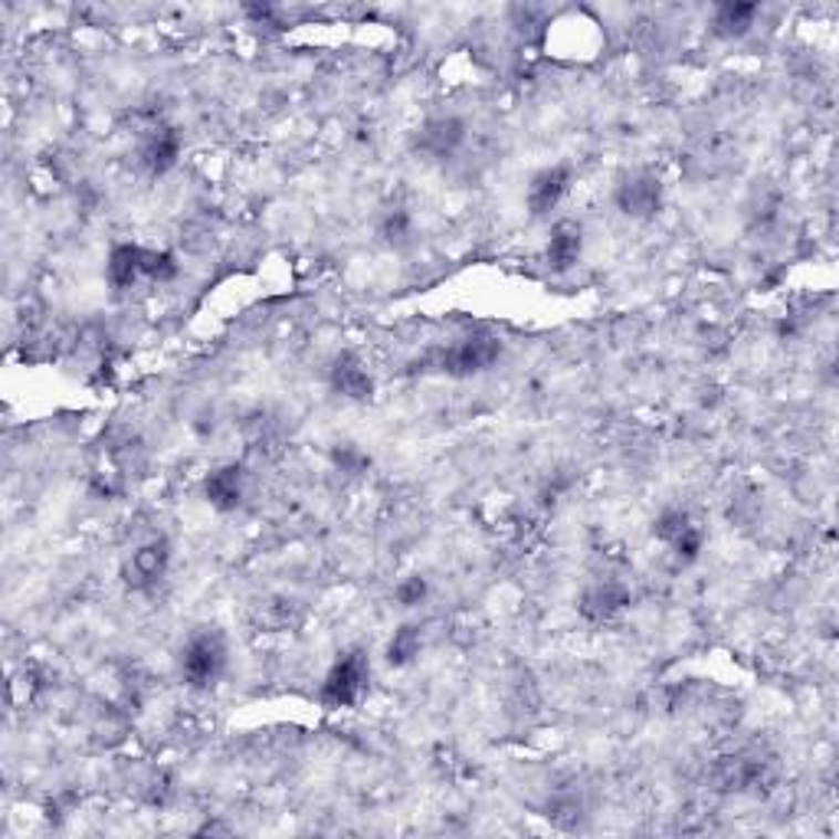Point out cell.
Wrapping results in <instances>:
<instances>
[{"mask_svg": "<svg viewBox=\"0 0 839 839\" xmlns=\"http://www.w3.org/2000/svg\"><path fill=\"white\" fill-rule=\"evenodd\" d=\"M626 607H630V588L620 581H600L581 597V617L590 623H610Z\"/></svg>", "mask_w": 839, "mask_h": 839, "instance_id": "9c48e42d", "label": "cell"}, {"mask_svg": "<svg viewBox=\"0 0 839 839\" xmlns=\"http://www.w3.org/2000/svg\"><path fill=\"white\" fill-rule=\"evenodd\" d=\"M426 593H429V584H426V578H419V574L404 578V581L394 588V597H397L401 607H419V603L426 600Z\"/></svg>", "mask_w": 839, "mask_h": 839, "instance_id": "603a6c76", "label": "cell"}, {"mask_svg": "<svg viewBox=\"0 0 839 839\" xmlns=\"http://www.w3.org/2000/svg\"><path fill=\"white\" fill-rule=\"evenodd\" d=\"M613 200H617L620 214H626L633 220H650L663 207V184L656 174H633L617 187Z\"/></svg>", "mask_w": 839, "mask_h": 839, "instance_id": "8992f818", "label": "cell"}, {"mask_svg": "<svg viewBox=\"0 0 839 839\" xmlns=\"http://www.w3.org/2000/svg\"><path fill=\"white\" fill-rule=\"evenodd\" d=\"M227 670V643L217 630L194 633L180 650V675L194 688H210Z\"/></svg>", "mask_w": 839, "mask_h": 839, "instance_id": "6da1fadb", "label": "cell"}, {"mask_svg": "<svg viewBox=\"0 0 839 839\" xmlns=\"http://www.w3.org/2000/svg\"><path fill=\"white\" fill-rule=\"evenodd\" d=\"M555 827H574L581 820V804L578 800H555L545 814Z\"/></svg>", "mask_w": 839, "mask_h": 839, "instance_id": "cb8c5ba5", "label": "cell"}, {"mask_svg": "<svg viewBox=\"0 0 839 839\" xmlns=\"http://www.w3.org/2000/svg\"><path fill=\"white\" fill-rule=\"evenodd\" d=\"M757 17V3H748V0H728V3H718L715 7V33L722 37H742L752 30Z\"/></svg>", "mask_w": 839, "mask_h": 839, "instance_id": "9a60e30c", "label": "cell"}, {"mask_svg": "<svg viewBox=\"0 0 839 839\" xmlns=\"http://www.w3.org/2000/svg\"><path fill=\"white\" fill-rule=\"evenodd\" d=\"M695 521H692V515L688 511H682V508H663L660 515H656V521H653V538H660L663 545H672L682 531H688Z\"/></svg>", "mask_w": 839, "mask_h": 839, "instance_id": "ac0fdd59", "label": "cell"}, {"mask_svg": "<svg viewBox=\"0 0 839 839\" xmlns=\"http://www.w3.org/2000/svg\"><path fill=\"white\" fill-rule=\"evenodd\" d=\"M177 158H180V138H177L174 128H168V125L145 128L142 148H138L142 168L148 170V174H155V177H162V174H168L177 165Z\"/></svg>", "mask_w": 839, "mask_h": 839, "instance_id": "ba28073f", "label": "cell"}, {"mask_svg": "<svg viewBox=\"0 0 839 839\" xmlns=\"http://www.w3.org/2000/svg\"><path fill=\"white\" fill-rule=\"evenodd\" d=\"M367 679H371V666H367V656L361 650L341 653L335 666L325 675V682H322L319 698H322L325 708H351L364 695Z\"/></svg>", "mask_w": 839, "mask_h": 839, "instance_id": "7a4b0ae2", "label": "cell"}, {"mask_svg": "<svg viewBox=\"0 0 839 839\" xmlns=\"http://www.w3.org/2000/svg\"><path fill=\"white\" fill-rule=\"evenodd\" d=\"M571 190V170L555 165V168L538 170L528 184V210L531 217H548Z\"/></svg>", "mask_w": 839, "mask_h": 839, "instance_id": "52a82bcc", "label": "cell"}, {"mask_svg": "<svg viewBox=\"0 0 839 839\" xmlns=\"http://www.w3.org/2000/svg\"><path fill=\"white\" fill-rule=\"evenodd\" d=\"M168 564H170V548L165 538H155V541H148V545H142L135 555H132V561H128V581L135 584V588H152V584H158L165 574H168Z\"/></svg>", "mask_w": 839, "mask_h": 839, "instance_id": "7c38bea8", "label": "cell"}, {"mask_svg": "<svg viewBox=\"0 0 839 839\" xmlns=\"http://www.w3.org/2000/svg\"><path fill=\"white\" fill-rule=\"evenodd\" d=\"M142 276L152 282H170L177 276V259L168 250H142Z\"/></svg>", "mask_w": 839, "mask_h": 839, "instance_id": "d6986e66", "label": "cell"}, {"mask_svg": "<svg viewBox=\"0 0 839 839\" xmlns=\"http://www.w3.org/2000/svg\"><path fill=\"white\" fill-rule=\"evenodd\" d=\"M244 489H247V473L237 463L220 466L204 479V496L217 511H234L237 505L244 503Z\"/></svg>", "mask_w": 839, "mask_h": 839, "instance_id": "8fae6325", "label": "cell"}, {"mask_svg": "<svg viewBox=\"0 0 839 839\" xmlns=\"http://www.w3.org/2000/svg\"><path fill=\"white\" fill-rule=\"evenodd\" d=\"M503 358V344L489 335H473L433 358V367L449 377H476L486 374Z\"/></svg>", "mask_w": 839, "mask_h": 839, "instance_id": "3957f363", "label": "cell"}, {"mask_svg": "<svg viewBox=\"0 0 839 839\" xmlns=\"http://www.w3.org/2000/svg\"><path fill=\"white\" fill-rule=\"evenodd\" d=\"M419 650H423V633H419L417 623H404V626H397L394 630V636L387 640V663L391 666H411L414 660L419 656Z\"/></svg>", "mask_w": 839, "mask_h": 839, "instance_id": "2e32d148", "label": "cell"}, {"mask_svg": "<svg viewBox=\"0 0 839 839\" xmlns=\"http://www.w3.org/2000/svg\"><path fill=\"white\" fill-rule=\"evenodd\" d=\"M702 541H705V535H702V528L698 525H692L688 531H682L675 541L670 545V551L682 561V564H688V561H695L698 555H702Z\"/></svg>", "mask_w": 839, "mask_h": 839, "instance_id": "7402d4cb", "label": "cell"}, {"mask_svg": "<svg viewBox=\"0 0 839 839\" xmlns=\"http://www.w3.org/2000/svg\"><path fill=\"white\" fill-rule=\"evenodd\" d=\"M329 384L344 401H367L374 394V381L354 354H338L329 367Z\"/></svg>", "mask_w": 839, "mask_h": 839, "instance_id": "30bf717a", "label": "cell"}, {"mask_svg": "<svg viewBox=\"0 0 839 839\" xmlns=\"http://www.w3.org/2000/svg\"><path fill=\"white\" fill-rule=\"evenodd\" d=\"M708 780L718 794H745L767 784V760L757 755L718 757L708 770Z\"/></svg>", "mask_w": 839, "mask_h": 839, "instance_id": "277c9868", "label": "cell"}, {"mask_svg": "<svg viewBox=\"0 0 839 839\" xmlns=\"http://www.w3.org/2000/svg\"><path fill=\"white\" fill-rule=\"evenodd\" d=\"M296 620H299V613H296V603H292V600H272V603H266L262 613H259V623H262L266 630H289Z\"/></svg>", "mask_w": 839, "mask_h": 839, "instance_id": "44dd1931", "label": "cell"}, {"mask_svg": "<svg viewBox=\"0 0 839 839\" xmlns=\"http://www.w3.org/2000/svg\"><path fill=\"white\" fill-rule=\"evenodd\" d=\"M411 234H414V220H411L407 210H391V214L381 220V237H384V244H391V247H404V244L411 240Z\"/></svg>", "mask_w": 839, "mask_h": 839, "instance_id": "ffe728a7", "label": "cell"}, {"mask_svg": "<svg viewBox=\"0 0 839 839\" xmlns=\"http://www.w3.org/2000/svg\"><path fill=\"white\" fill-rule=\"evenodd\" d=\"M329 459H332V466H335L338 473H344V476H361V473L371 469V456L361 446H354V443H338V446H332Z\"/></svg>", "mask_w": 839, "mask_h": 839, "instance_id": "e0dca14e", "label": "cell"}, {"mask_svg": "<svg viewBox=\"0 0 839 839\" xmlns=\"http://www.w3.org/2000/svg\"><path fill=\"white\" fill-rule=\"evenodd\" d=\"M584 252V230L574 224V220H561L551 237H548V250H545V259L555 272H568Z\"/></svg>", "mask_w": 839, "mask_h": 839, "instance_id": "4fadbf2b", "label": "cell"}, {"mask_svg": "<svg viewBox=\"0 0 839 839\" xmlns=\"http://www.w3.org/2000/svg\"><path fill=\"white\" fill-rule=\"evenodd\" d=\"M105 279L118 292L132 289L142 279V247H132V244L112 247L108 259H105Z\"/></svg>", "mask_w": 839, "mask_h": 839, "instance_id": "5bb4252c", "label": "cell"}, {"mask_svg": "<svg viewBox=\"0 0 839 839\" xmlns=\"http://www.w3.org/2000/svg\"><path fill=\"white\" fill-rule=\"evenodd\" d=\"M463 142H466L463 118L439 115V118H429V122L419 125L414 148H417L423 158H429V162H446V158H453L463 148Z\"/></svg>", "mask_w": 839, "mask_h": 839, "instance_id": "5b68a950", "label": "cell"}]
</instances>
